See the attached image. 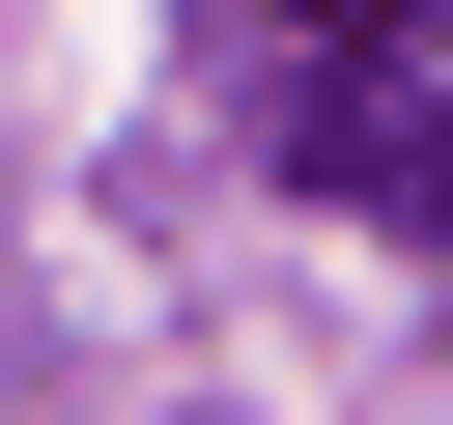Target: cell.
<instances>
[{"instance_id":"obj_1","label":"cell","mask_w":453,"mask_h":425,"mask_svg":"<svg viewBox=\"0 0 453 425\" xmlns=\"http://www.w3.org/2000/svg\"><path fill=\"white\" fill-rule=\"evenodd\" d=\"M255 142L340 198V227H396V255H453V113H425V57H396V0H311L283 28V85H255Z\"/></svg>"},{"instance_id":"obj_2","label":"cell","mask_w":453,"mask_h":425,"mask_svg":"<svg viewBox=\"0 0 453 425\" xmlns=\"http://www.w3.org/2000/svg\"><path fill=\"white\" fill-rule=\"evenodd\" d=\"M283 28H311V0H283Z\"/></svg>"}]
</instances>
